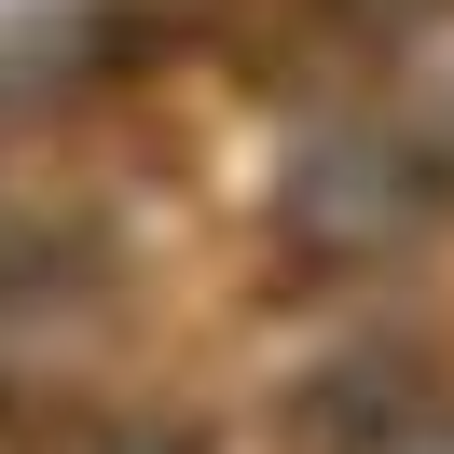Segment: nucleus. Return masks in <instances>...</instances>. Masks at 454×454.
<instances>
[{
    "label": "nucleus",
    "instance_id": "f257e3e1",
    "mask_svg": "<svg viewBox=\"0 0 454 454\" xmlns=\"http://www.w3.org/2000/svg\"><path fill=\"white\" fill-rule=\"evenodd\" d=\"M413 207H427V152L386 138V124H344V138H317L303 166H289V234H303V248H331V262L386 248Z\"/></svg>",
    "mask_w": 454,
    "mask_h": 454
},
{
    "label": "nucleus",
    "instance_id": "f03ea898",
    "mask_svg": "<svg viewBox=\"0 0 454 454\" xmlns=\"http://www.w3.org/2000/svg\"><path fill=\"white\" fill-rule=\"evenodd\" d=\"M97 454H179V441H138V427H111V441H97Z\"/></svg>",
    "mask_w": 454,
    "mask_h": 454
}]
</instances>
